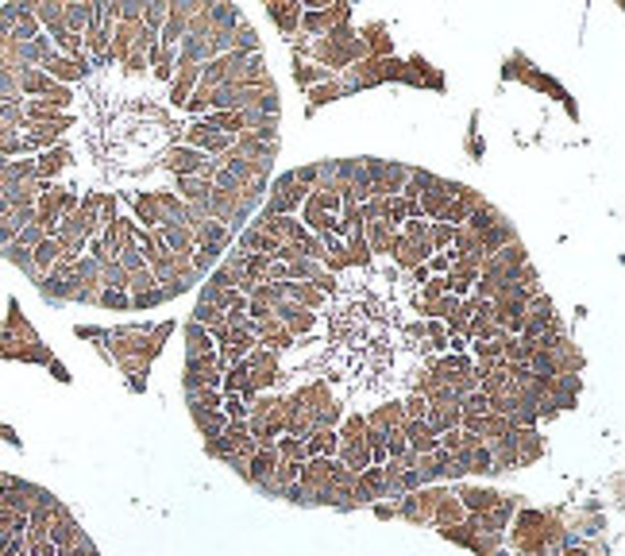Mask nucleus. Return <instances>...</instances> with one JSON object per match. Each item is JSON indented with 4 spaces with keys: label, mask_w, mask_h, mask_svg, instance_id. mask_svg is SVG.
<instances>
[{
    "label": "nucleus",
    "mask_w": 625,
    "mask_h": 556,
    "mask_svg": "<svg viewBox=\"0 0 625 556\" xmlns=\"http://www.w3.org/2000/svg\"><path fill=\"white\" fill-rule=\"evenodd\" d=\"M301 197H305V185L293 182V174H282L278 182H274V189H271V205H266V213H293Z\"/></svg>",
    "instance_id": "1"
},
{
    "label": "nucleus",
    "mask_w": 625,
    "mask_h": 556,
    "mask_svg": "<svg viewBox=\"0 0 625 556\" xmlns=\"http://www.w3.org/2000/svg\"><path fill=\"white\" fill-rule=\"evenodd\" d=\"M167 170H174L178 178H193L205 170V155L201 151H193V147H174L167 155Z\"/></svg>",
    "instance_id": "2"
},
{
    "label": "nucleus",
    "mask_w": 625,
    "mask_h": 556,
    "mask_svg": "<svg viewBox=\"0 0 625 556\" xmlns=\"http://www.w3.org/2000/svg\"><path fill=\"white\" fill-rule=\"evenodd\" d=\"M43 74L47 78H62V81H81L89 78V62H74V59H62V54H50L47 62H43Z\"/></svg>",
    "instance_id": "3"
},
{
    "label": "nucleus",
    "mask_w": 625,
    "mask_h": 556,
    "mask_svg": "<svg viewBox=\"0 0 625 556\" xmlns=\"http://www.w3.org/2000/svg\"><path fill=\"white\" fill-rule=\"evenodd\" d=\"M271 313H278V317H282V321L290 325L293 332H309L312 325H317V313H312V309H301L297 302H278Z\"/></svg>",
    "instance_id": "4"
},
{
    "label": "nucleus",
    "mask_w": 625,
    "mask_h": 556,
    "mask_svg": "<svg viewBox=\"0 0 625 556\" xmlns=\"http://www.w3.org/2000/svg\"><path fill=\"white\" fill-rule=\"evenodd\" d=\"M429 255H432L429 240H398V244H394L398 267H421V259H429Z\"/></svg>",
    "instance_id": "5"
},
{
    "label": "nucleus",
    "mask_w": 625,
    "mask_h": 556,
    "mask_svg": "<svg viewBox=\"0 0 625 556\" xmlns=\"http://www.w3.org/2000/svg\"><path fill=\"white\" fill-rule=\"evenodd\" d=\"M155 236L162 240L167 251H174V259H178V255H189V247H193V232L182 228V225H167L162 232H155Z\"/></svg>",
    "instance_id": "6"
},
{
    "label": "nucleus",
    "mask_w": 625,
    "mask_h": 556,
    "mask_svg": "<svg viewBox=\"0 0 625 556\" xmlns=\"http://www.w3.org/2000/svg\"><path fill=\"white\" fill-rule=\"evenodd\" d=\"M62 166H70V147H66V143L54 147V151H47V155L35 163V178H39V182H47L50 174H59Z\"/></svg>",
    "instance_id": "7"
},
{
    "label": "nucleus",
    "mask_w": 625,
    "mask_h": 556,
    "mask_svg": "<svg viewBox=\"0 0 625 556\" xmlns=\"http://www.w3.org/2000/svg\"><path fill=\"white\" fill-rule=\"evenodd\" d=\"M59 255H62V251H59V244H54L50 236H43L39 244L31 247V263H35V271L43 274V271H50V267L59 263Z\"/></svg>",
    "instance_id": "8"
},
{
    "label": "nucleus",
    "mask_w": 625,
    "mask_h": 556,
    "mask_svg": "<svg viewBox=\"0 0 625 556\" xmlns=\"http://www.w3.org/2000/svg\"><path fill=\"white\" fill-rule=\"evenodd\" d=\"M0 255H4V259H8V263H16V267H20V271L28 274L31 282H39V278H43V274L35 271V263H31V247H20V244H16V240H12V244L4 247V251H0Z\"/></svg>",
    "instance_id": "9"
},
{
    "label": "nucleus",
    "mask_w": 625,
    "mask_h": 556,
    "mask_svg": "<svg viewBox=\"0 0 625 556\" xmlns=\"http://www.w3.org/2000/svg\"><path fill=\"white\" fill-rule=\"evenodd\" d=\"M367 225H371V236H363V240H367L371 255L374 251H390V247L398 244V240H394V228L386 225V220H367Z\"/></svg>",
    "instance_id": "10"
},
{
    "label": "nucleus",
    "mask_w": 625,
    "mask_h": 556,
    "mask_svg": "<svg viewBox=\"0 0 625 556\" xmlns=\"http://www.w3.org/2000/svg\"><path fill=\"white\" fill-rule=\"evenodd\" d=\"M186 344H189V360L213 356V336H209V329H201V325H189L186 329Z\"/></svg>",
    "instance_id": "11"
},
{
    "label": "nucleus",
    "mask_w": 625,
    "mask_h": 556,
    "mask_svg": "<svg viewBox=\"0 0 625 556\" xmlns=\"http://www.w3.org/2000/svg\"><path fill=\"white\" fill-rule=\"evenodd\" d=\"M16 78H20V93H43V97H47V89L54 85L39 66H35V70H20Z\"/></svg>",
    "instance_id": "12"
},
{
    "label": "nucleus",
    "mask_w": 625,
    "mask_h": 556,
    "mask_svg": "<svg viewBox=\"0 0 625 556\" xmlns=\"http://www.w3.org/2000/svg\"><path fill=\"white\" fill-rule=\"evenodd\" d=\"M224 240H228V228L220 225V220H201V228H197V236H193V244H216V247H224Z\"/></svg>",
    "instance_id": "13"
},
{
    "label": "nucleus",
    "mask_w": 625,
    "mask_h": 556,
    "mask_svg": "<svg viewBox=\"0 0 625 556\" xmlns=\"http://www.w3.org/2000/svg\"><path fill=\"white\" fill-rule=\"evenodd\" d=\"M0 124L8 127V132H16V127H28V116H23L20 97H16V101H0Z\"/></svg>",
    "instance_id": "14"
},
{
    "label": "nucleus",
    "mask_w": 625,
    "mask_h": 556,
    "mask_svg": "<svg viewBox=\"0 0 625 556\" xmlns=\"http://www.w3.org/2000/svg\"><path fill=\"white\" fill-rule=\"evenodd\" d=\"M193 325H201V329H220L224 325V313L216 309V305H209V302H197V309H193Z\"/></svg>",
    "instance_id": "15"
},
{
    "label": "nucleus",
    "mask_w": 625,
    "mask_h": 556,
    "mask_svg": "<svg viewBox=\"0 0 625 556\" xmlns=\"http://www.w3.org/2000/svg\"><path fill=\"white\" fill-rule=\"evenodd\" d=\"M136 213L143 225H158L162 213H158V197H136Z\"/></svg>",
    "instance_id": "16"
},
{
    "label": "nucleus",
    "mask_w": 625,
    "mask_h": 556,
    "mask_svg": "<svg viewBox=\"0 0 625 556\" xmlns=\"http://www.w3.org/2000/svg\"><path fill=\"white\" fill-rule=\"evenodd\" d=\"M271 16L282 23V31H293V28H297V16H301V12H297V4H271Z\"/></svg>",
    "instance_id": "17"
},
{
    "label": "nucleus",
    "mask_w": 625,
    "mask_h": 556,
    "mask_svg": "<svg viewBox=\"0 0 625 556\" xmlns=\"http://www.w3.org/2000/svg\"><path fill=\"white\" fill-rule=\"evenodd\" d=\"M286 271H290V278L305 282V278H317V274H321V267L312 263V259H293V263H286Z\"/></svg>",
    "instance_id": "18"
},
{
    "label": "nucleus",
    "mask_w": 625,
    "mask_h": 556,
    "mask_svg": "<svg viewBox=\"0 0 625 556\" xmlns=\"http://www.w3.org/2000/svg\"><path fill=\"white\" fill-rule=\"evenodd\" d=\"M220 251H224V247H216V244L197 247V251H193V267H197V271H209V267H213L216 259H220Z\"/></svg>",
    "instance_id": "19"
},
{
    "label": "nucleus",
    "mask_w": 625,
    "mask_h": 556,
    "mask_svg": "<svg viewBox=\"0 0 625 556\" xmlns=\"http://www.w3.org/2000/svg\"><path fill=\"white\" fill-rule=\"evenodd\" d=\"M321 78H328L324 66H301V62L293 66V81H297V85H309V81H321Z\"/></svg>",
    "instance_id": "20"
},
{
    "label": "nucleus",
    "mask_w": 625,
    "mask_h": 556,
    "mask_svg": "<svg viewBox=\"0 0 625 556\" xmlns=\"http://www.w3.org/2000/svg\"><path fill=\"white\" fill-rule=\"evenodd\" d=\"M97 305H105V309H131V298L120 290H105V294H97Z\"/></svg>",
    "instance_id": "21"
},
{
    "label": "nucleus",
    "mask_w": 625,
    "mask_h": 556,
    "mask_svg": "<svg viewBox=\"0 0 625 556\" xmlns=\"http://www.w3.org/2000/svg\"><path fill=\"white\" fill-rule=\"evenodd\" d=\"M155 305H162V294H158V286H155V290H143V294H136V298H131V309H155Z\"/></svg>",
    "instance_id": "22"
},
{
    "label": "nucleus",
    "mask_w": 625,
    "mask_h": 556,
    "mask_svg": "<svg viewBox=\"0 0 625 556\" xmlns=\"http://www.w3.org/2000/svg\"><path fill=\"white\" fill-rule=\"evenodd\" d=\"M340 93H343L340 85H321V89H312V93H309V101H312V108H317V105H328V101H336Z\"/></svg>",
    "instance_id": "23"
},
{
    "label": "nucleus",
    "mask_w": 625,
    "mask_h": 556,
    "mask_svg": "<svg viewBox=\"0 0 625 556\" xmlns=\"http://www.w3.org/2000/svg\"><path fill=\"white\" fill-rule=\"evenodd\" d=\"M452 240H456V228L436 225V228H432V240H429V244H432V251H440V247H448Z\"/></svg>",
    "instance_id": "24"
},
{
    "label": "nucleus",
    "mask_w": 625,
    "mask_h": 556,
    "mask_svg": "<svg viewBox=\"0 0 625 556\" xmlns=\"http://www.w3.org/2000/svg\"><path fill=\"white\" fill-rule=\"evenodd\" d=\"M189 286H193V282H186V278H167V282L158 286V294H162V302H167V298H178V294H186Z\"/></svg>",
    "instance_id": "25"
},
{
    "label": "nucleus",
    "mask_w": 625,
    "mask_h": 556,
    "mask_svg": "<svg viewBox=\"0 0 625 556\" xmlns=\"http://www.w3.org/2000/svg\"><path fill=\"white\" fill-rule=\"evenodd\" d=\"M43 236H47V232H43L39 225H28V228H20V236H16V244H20V247H35V244L43 240Z\"/></svg>",
    "instance_id": "26"
},
{
    "label": "nucleus",
    "mask_w": 625,
    "mask_h": 556,
    "mask_svg": "<svg viewBox=\"0 0 625 556\" xmlns=\"http://www.w3.org/2000/svg\"><path fill=\"white\" fill-rule=\"evenodd\" d=\"M332 28V12H309L305 16V31H324Z\"/></svg>",
    "instance_id": "27"
},
{
    "label": "nucleus",
    "mask_w": 625,
    "mask_h": 556,
    "mask_svg": "<svg viewBox=\"0 0 625 556\" xmlns=\"http://www.w3.org/2000/svg\"><path fill=\"white\" fill-rule=\"evenodd\" d=\"M274 471V456L271 452H263V456H255V464H251V475L259 479V483H263V475H271Z\"/></svg>",
    "instance_id": "28"
},
{
    "label": "nucleus",
    "mask_w": 625,
    "mask_h": 556,
    "mask_svg": "<svg viewBox=\"0 0 625 556\" xmlns=\"http://www.w3.org/2000/svg\"><path fill=\"white\" fill-rule=\"evenodd\" d=\"M429 309L440 313V317H452V313L459 309V302H456V298H436V302H429Z\"/></svg>",
    "instance_id": "29"
},
{
    "label": "nucleus",
    "mask_w": 625,
    "mask_h": 556,
    "mask_svg": "<svg viewBox=\"0 0 625 556\" xmlns=\"http://www.w3.org/2000/svg\"><path fill=\"white\" fill-rule=\"evenodd\" d=\"M12 240H16V228L8 225V216H0V251H4V247H8Z\"/></svg>",
    "instance_id": "30"
},
{
    "label": "nucleus",
    "mask_w": 625,
    "mask_h": 556,
    "mask_svg": "<svg viewBox=\"0 0 625 556\" xmlns=\"http://www.w3.org/2000/svg\"><path fill=\"white\" fill-rule=\"evenodd\" d=\"M425 236H429L425 220H410V225H405V240H425Z\"/></svg>",
    "instance_id": "31"
},
{
    "label": "nucleus",
    "mask_w": 625,
    "mask_h": 556,
    "mask_svg": "<svg viewBox=\"0 0 625 556\" xmlns=\"http://www.w3.org/2000/svg\"><path fill=\"white\" fill-rule=\"evenodd\" d=\"M224 410H228V413H232V418H240V421H244V418H247V406H244V402H240V398H235V394H232V398H228V402H224Z\"/></svg>",
    "instance_id": "32"
},
{
    "label": "nucleus",
    "mask_w": 625,
    "mask_h": 556,
    "mask_svg": "<svg viewBox=\"0 0 625 556\" xmlns=\"http://www.w3.org/2000/svg\"><path fill=\"white\" fill-rule=\"evenodd\" d=\"M444 321H448V329H452V332H463V329H467V317H463L459 309L452 313V317H444Z\"/></svg>",
    "instance_id": "33"
},
{
    "label": "nucleus",
    "mask_w": 625,
    "mask_h": 556,
    "mask_svg": "<svg viewBox=\"0 0 625 556\" xmlns=\"http://www.w3.org/2000/svg\"><path fill=\"white\" fill-rule=\"evenodd\" d=\"M266 278H274V282H286V278H290V271H286V263H271Z\"/></svg>",
    "instance_id": "34"
},
{
    "label": "nucleus",
    "mask_w": 625,
    "mask_h": 556,
    "mask_svg": "<svg viewBox=\"0 0 625 556\" xmlns=\"http://www.w3.org/2000/svg\"><path fill=\"white\" fill-rule=\"evenodd\" d=\"M312 282H317V290H336V278H332V274H324V271L317 274Z\"/></svg>",
    "instance_id": "35"
},
{
    "label": "nucleus",
    "mask_w": 625,
    "mask_h": 556,
    "mask_svg": "<svg viewBox=\"0 0 625 556\" xmlns=\"http://www.w3.org/2000/svg\"><path fill=\"white\" fill-rule=\"evenodd\" d=\"M429 271H448V255H444V251H436V255L429 259Z\"/></svg>",
    "instance_id": "36"
},
{
    "label": "nucleus",
    "mask_w": 625,
    "mask_h": 556,
    "mask_svg": "<svg viewBox=\"0 0 625 556\" xmlns=\"http://www.w3.org/2000/svg\"><path fill=\"white\" fill-rule=\"evenodd\" d=\"M50 371H54V379H59V382H70V375H66V367H62V363L50 360Z\"/></svg>",
    "instance_id": "37"
},
{
    "label": "nucleus",
    "mask_w": 625,
    "mask_h": 556,
    "mask_svg": "<svg viewBox=\"0 0 625 556\" xmlns=\"http://www.w3.org/2000/svg\"><path fill=\"white\" fill-rule=\"evenodd\" d=\"M413 282H429V267H425V263L413 267Z\"/></svg>",
    "instance_id": "38"
},
{
    "label": "nucleus",
    "mask_w": 625,
    "mask_h": 556,
    "mask_svg": "<svg viewBox=\"0 0 625 556\" xmlns=\"http://www.w3.org/2000/svg\"><path fill=\"white\" fill-rule=\"evenodd\" d=\"M448 348L452 351H463V348H467V340H463V336H448Z\"/></svg>",
    "instance_id": "39"
},
{
    "label": "nucleus",
    "mask_w": 625,
    "mask_h": 556,
    "mask_svg": "<svg viewBox=\"0 0 625 556\" xmlns=\"http://www.w3.org/2000/svg\"><path fill=\"white\" fill-rule=\"evenodd\" d=\"M147 20H151V23H158V20H162V4H155V8H147Z\"/></svg>",
    "instance_id": "40"
},
{
    "label": "nucleus",
    "mask_w": 625,
    "mask_h": 556,
    "mask_svg": "<svg viewBox=\"0 0 625 556\" xmlns=\"http://www.w3.org/2000/svg\"><path fill=\"white\" fill-rule=\"evenodd\" d=\"M8 213H12V205L4 201V197H0V216H8Z\"/></svg>",
    "instance_id": "41"
}]
</instances>
